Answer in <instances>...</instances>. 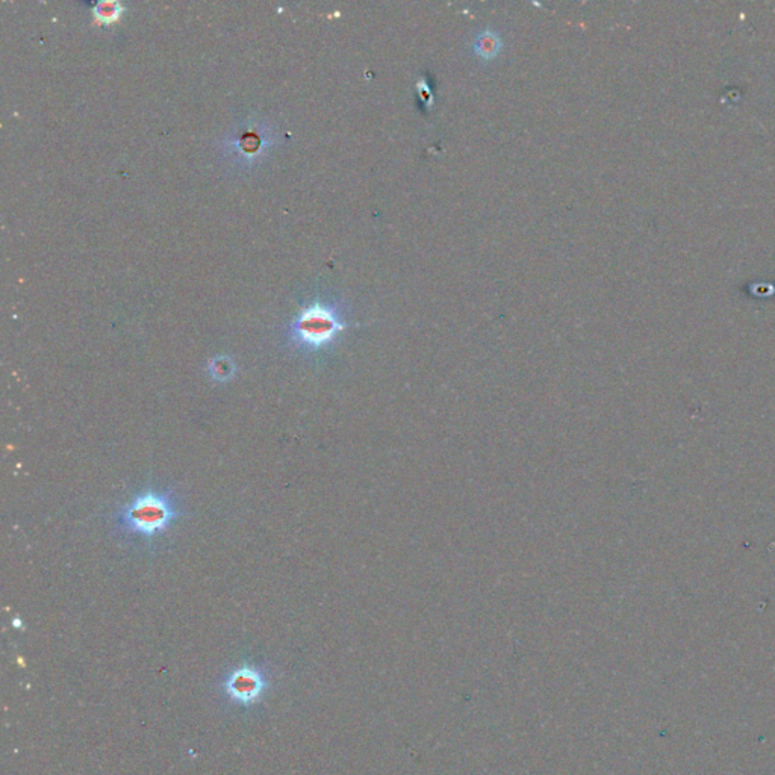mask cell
Instances as JSON below:
<instances>
[{"label":"cell","instance_id":"277c9868","mask_svg":"<svg viewBox=\"0 0 775 775\" xmlns=\"http://www.w3.org/2000/svg\"><path fill=\"white\" fill-rule=\"evenodd\" d=\"M471 48L479 60L491 61L501 52L503 39L497 30L483 29L482 32H479V35L476 37Z\"/></svg>","mask_w":775,"mask_h":775},{"label":"cell","instance_id":"7a4b0ae2","mask_svg":"<svg viewBox=\"0 0 775 775\" xmlns=\"http://www.w3.org/2000/svg\"><path fill=\"white\" fill-rule=\"evenodd\" d=\"M346 326L344 311L338 305L315 303L292 324L291 338L297 347L317 352L333 344Z\"/></svg>","mask_w":775,"mask_h":775},{"label":"cell","instance_id":"6da1fadb","mask_svg":"<svg viewBox=\"0 0 775 775\" xmlns=\"http://www.w3.org/2000/svg\"><path fill=\"white\" fill-rule=\"evenodd\" d=\"M177 518L175 495L159 489H145L117 512V524L125 533L147 540L167 532Z\"/></svg>","mask_w":775,"mask_h":775},{"label":"cell","instance_id":"3957f363","mask_svg":"<svg viewBox=\"0 0 775 775\" xmlns=\"http://www.w3.org/2000/svg\"><path fill=\"white\" fill-rule=\"evenodd\" d=\"M265 683L256 670L251 668H240L229 680L226 682V691L229 695L242 704H250L256 701L264 691Z\"/></svg>","mask_w":775,"mask_h":775},{"label":"cell","instance_id":"5b68a950","mask_svg":"<svg viewBox=\"0 0 775 775\" xmlns=\"http://www.w3.org/2000/svg\"><path fill=\"white\" fill-rule=\"evenodd\" d=\"M211 377L217 382H229L233 379L235 364L229 357H217L209 364L208 368Z\"/></svg>","mask_w":775,"mask_h":775},{"label":"cell","instance_id":"8992f818","mask_svg":"<svg viewBox=\"0 0 775 775\" xmlns=\"http://www.w3.org/2000/svg\"><path fill=\"white\" fill-rule=\"evenodd\" d=\"M103 6L106 8V10H103L102 6L99 8V10H97V14H99L102 19H105V20H112L114 17H117L118 11H117V10H114V8H117L116 3H103Z\"/></svg>","mask_w":775,"mask_h":775}]
</instances>
